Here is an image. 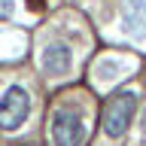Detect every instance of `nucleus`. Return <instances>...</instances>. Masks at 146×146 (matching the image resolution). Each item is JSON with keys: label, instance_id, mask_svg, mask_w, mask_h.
<instances>
[{"label": "nucleus", "instance_id": "nucleus-1", "mask_svg": "<svg viewBox=\"0 0 146 146\" xmlns=\"http://www.w3.org/2000/svg\"><path fill=\"white\" fill-rule=\"evenodd\" d=\"M31 116V94L21 85H9L0 98V128L3 131H18Z\"/></svg>", "mask_w": 146, "mask_h": 146}, {"label": "nucleus", "instance_id": "nucleus-2", "mask_svg": "<svg viewBox=\"0 0 146 146\" xmlns=\"http://www.w3.org/2000/svg\"><path fill=\"white\" fill-rule=\"evenodd\" d=\"M134 110H137V94L134 91H122L107 104L104 110V134L107 137H122L134 119Z\"/></svg>", "mask_w": 146, "mask_h": 146}, {"label": "nucleus", "instance_id": "nucleus-3", "mask_svg": "<svg viewBox=\"0 0 146 146\" xmlns=\"http://www.w3.org/2000/svg\"><path fill=\"white\" fill-rule=\"evenodd\" d=\"M52 140H55V146H82L85 143V122L76 110H55Z\"/></svg>", "mask_w": 146, "mask_h": 146}, {"label": "nucleus", "instance_id": "nucleus-4", "mask_svg": "<svg viewBox=\"0 0 146 146\" xmlns=\"http://www.w3.org/2000/svg\"><path fill=\"white\" fill-rule=\"evenodd\" d=\"M40 64L49 76H67L73 64V52L67 43H46L43 46V55H40Z\"/></svg>", "mask_w": 146, "mask_h": 146}, {"label": "nucleus", "instance_id": "nucleus-5", "mask_svg": "<svg viewBox=\"0 0 146 146\" xmlns=\"http://www.w3.org/2000/svg\"><path fill=\"white\" fill-rule=\"evenodd\" d=\"M27 6L31 9H43V0H27Z\"/></svg>", "mask_w": 146, "mask_h": 146}, {"label": "nucleus", "instance_id": "nucleus-6", "mask_svg": "<svg viewBox=\"0 0 146 146\" xmlns=\"http://www.w3.org/2000/svg\"><path fill=\"white\" fill-rule=\"evenodd\" d=\"M140 128H143V137H146V113H143V122H140Z\"/></svg>", "mask_w": 146, "mask_h": 146}]
</instances>
